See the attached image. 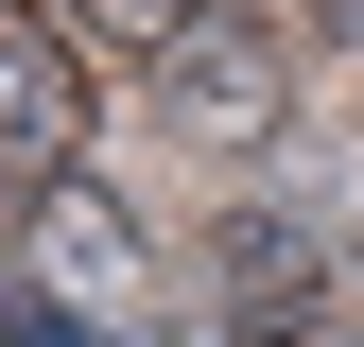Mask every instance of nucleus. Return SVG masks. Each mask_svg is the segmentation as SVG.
<instances>
[{
    "mask_svg": "<svg viewBox=\"0 0 364 347\" xmlns=\"http://www.w3.org/2000/svg\"><path fill=\"white\" fill-rule=\"evenodd\" d=\"M139 278H156V260H139V226H122L105 191H53V208H35V295H53V313L105 330V313H139Z\"/></svg>",
    "mask_w": 364,
    "mask_h": 347,
    "instance_id": "f03ea898",
    "label": "nucleus"
},
{
    "mask_svg": "<svg viewBox=\"0 0 364 347\" xmlns=\"http://www.w3.org/2000/svg\"><path fill=\"white\" fill-rule=\"evenodd\" d=\"M70 35H87V53H139V70H173V53L208 35V0H70Z\"/></svg>",
    "mask_w": 364,
    "mask_h": 347,
    "instance_id": "20e7f679",
    "label": "nucleus"
},
{
    "mask_svg": "<svg viewBox=\"0 0 364 347\" xmlns=\"http://www.w3.org/2000/svg\"><path fill=\"white\" fill-rule=\"evenodd\" d=\"M312 18H330V35H347V53H364V0H312Z\"/></svg>",
    "mask_w": 364,
    "mask_h": 347,
    "instance_id": "39448f33",
    "label": "nucleus"
},
{
    "mask_svg": "<svg viewBox=\"0 0 364 347\" xmlns=\"http://www.w3.org/2000/svg\"><path fill=\"white\" fill-rule=\"evenodd\" d=\"M156 87H173V122H191V139H278V53H260L243 18H208Z\"/></svg>",
    "mask_w": 364,
    "mask_h": 347,
    "instance_id": "7ed1b4c3",
    "label": "nucleus"
},
{
    "mask_svg": "<svg viewBox=\"0 0 364 347\" xmlns=\"http://www.w3.org/2000/svg\"><path fill=\"white\" fill-rule=\"evenodd\" d=\"M312 347H364V330H312Z\"/></svg>",
    "mask_w": 364,
    "mask_h": 347,
    "instance_id": "423d86ee",
    "label": "nucleus"
},
{
    "mask_svg": "<svg viewBox=\"0 0 364 347\" xmlns=\"http://www.w3.org/2000/svg\"><path fill=\"white\" fill-rule=\"evenodd\" d=\"M87 191V70L53 35H0V208Z\"/></svg>",
    "mask_w": 364,
    "mask_h": 347,
    "instance_id": "f257e3e1",
    "label": "nucleus"
}]
</instances>
